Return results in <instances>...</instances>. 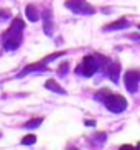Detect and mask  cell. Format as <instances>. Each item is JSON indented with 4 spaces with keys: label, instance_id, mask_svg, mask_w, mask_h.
I'll return each instance as SVG.
<instances>
[{
    "label": "cell",
    "instance_id": "obj_1",
    "mask_svg": "<svg viewBox=\"0 0 140 150\" xmlns=\"http://www.w3.org/2000/svg\"><path fill=\"white\" fill-rule=\"evenodd\" d=\"M23 28H25V22L22 18H13L10 28L2 35V45L7 51H13V50L20 48V45L23 41Z\"/></svg>",
    "mask_w": 140,
    "mask_h": 150
},
{
    "label": "cell",
    "instance_id": "obj_2",
    "mask_svg": "<svg viewBox=\"0 0 140 150\" xmlns=\"http://www.w3.org/2000/svg\"><path fill=\"white\" fill-rule=\"evenodd\" d=\"M107 58L101 56V54H88V56L83 58V61L76 68V73L84 78H91L92 74H96L97 71L104 66V63Z\"/></svg>",
    "mask_w": 140,
    "mask_h": 150
},
{
    "label": "cell",
    "instance_id": "obj_3",
    "mask_svg": "<svg viewBox=\"0 0 140 150\" xmlns=\"http://www.w3.org/2000/svg\"><path fill=\"white\" fill-rule=\"evenodd\" d=\"M101 99L104 101L105 107L110 110V112H114V114H120V112H124V110L127 109V99L124 96H120V94H112L110 91H107V89H102L101 93Z\"/></svg>",
    "mask_w": 140,
    "mask_h": 150
},
{
    "label": "cell",
    "instance_id": "obj_4",
    "mask_svg": "<svg viewBox=\"0 0 140 150\" xmlns=\"http://www.w3.org/2000/svg\"><path fill=\"white\" fill-rule=\"evenodd\" d=\"M64 5L71 12H74L78 15H94L96 8L89 4L88 0H66Z\"/></svg>",
    "mask_w": 140,
    "mask_h": 150
},
{
    "label": "cell",
    "instance_id": "obj_5",
    "mask_svg": "<svg viewBox=\"0 0 140 150\" xmlns=\"http://www.w3.org/2000/svg\"><path fill=\"white\" fill-rule=\"evenodd\" d=\"M139 81H140V74L139 71L135 69H129L125 74H124V84H125V89L129 93H137L139 89Z\"/></svg>",
    "mask_w": 140,
    "mask_h": 150
},
{
    "label": "cell",
    "instance_id": "obj_6",
    "mask_svg": "<svg viewBox=\"0 0 140 150\" xmlns=\"http://www.w3.org/2000/svg\"><path fill=\"white\" fill-rule=\"evenodd\" d=\"M129 27V22L127 18H119L115 22L109 23V25H105L104 27V31H114V30H124V28Z\"/></svg>",
    "mask_w": 140,
    "mask_h": 150
},
{
    "label": "cell",
    "instance_id": "obj_7",
    "mask_svg": "<svg viewBox=\"0 0 140 150\" xmlns=\"http://www.w3.org/2000/svg\"><path fill=\"white\" fill-rule=\"evenodd\" d=\"M25 15H26V18H28L30 22H38V20H40V10L36 8L35 5H31V4L26 7Z\"/></svg>",
    "mask_w": 140,
    "mask_h": 150
},
{
    "label": "cell",
    "instance_id": "obj_8",
    "mask_svg": "<svg viewBox=\"0 0 140 150\" xmlns=\"http://www.w3.org/2000/svg\"><path fill=\"white\" fill-rule=\"evenodd\" d=\"M45 88L49 89V91H53V93H58V94H66V89L61 88L59 84L56 83L54 79H48L46 83H45Z\"/></svg>",
    "mask_w": 140,
    "mask_h": 150
},
{
    "label": "cell",
    "instance_id": "obj_9",
    "mask_svg": "<svg viewBox=\"0 0 140 150\" xmlns=\"http://www.w3.org/2000/svg\"><path fill=\"white\" fill-rule=\"evenodd\" d=\"M45 66V59L43 61H40V63H35V64H30V66H26L25 69L22 71V73H18V78H22V76L28 74V73H31V71H40V69H43Z\"/></svg>",
    "mask_w": 140,
    "mask_h": 150
},
{
    "label": "cell",
    "instance_id": "obj_10",
    "mask_svg": "<svg viewBox=\"0 0 140 150\" xmlns=\"http://www.w3.org/2000/svg\"><path fill=\"white\" fill-rule=\"evenodd\" d=\"M45 33L48 36L53 35V22H51V12L49 10L45 12Z\"/></svg>",
    "mask_w": 140,
    "mask_h": 150
},
{
    "label": "cell",
    "instance_id": "obj_11",
    "mask_svg": "<svg viewBox=\"0 0 140 150\" xmlns=\"http://www.w3.org/2000/svg\"><path fill=\"white\" fill-rule=\"evenodd\" d=\"M41 122H43V119H41V117L31 119L30 122H26V124H25V129H35V127H38V125H41Z\"/></svg>",
    "mask_w": 140,
    "mask_h": 150
},
{
    "label": "cell",
    "instance_id": "obj_12",
    "mask_svg": "<svg viewBox=\"0 0 140 150\" xmlns=\"http://www.w3.org/2000/svg\"><path fill=\"white\" fill-rule=\"evenodd\" d=\"M36 142V135L35 134H30V135H25L22 139V144L23 145H31V144H35Z\"/></svg>",
    "mask_w": 140,
    "mask_h": 150
},
{
    "label": "cell",
    "instance_id": "obj_13",
    "mask_svg": "<svg viewBox=\"0 0 140 150\" xmlns=\"http://www.w3.org/2000/svg\"><path fill=\"white\" fill-rule=\"evenodd\" d=\"M66 71H68V63H64L63 66H59V74H66Z\"/></svg>",
    "mask_w": 140,
    "mask_h": 150
},
{
    "label": "cell",
    "instance_id": "obj_14",
    "mask_svg": "<svg viewBox=\"0 0 140 150\" xmlns=\"http://www.w3.org/2000/svg\"><path fill=\"white\" fill-rule=\"evenodd\" d=\"M94 124H96L94 120H86V125H94Z\"/></svg>",
    "mask_w": 140,
    "mask_h": 150
},
{
    "label": "cell",
    "instance_id": "obj_15",
    "mask_svg": "<svg viewBox=\"0 0 140 150\" xmlns=\"http://www.w3.org/2000/svg\"><path fill=\"white\" fill-rule=\"evenodd\" d=\"M139 149H140V142H139Z\"/></svg>",
    "mask_w": 140,
    "mask_h": 150
},
{
    "label": "cell",
    "instance_id": "obj_16",
    "mask_svg": "<svg viewBox=\"0 0 140 150\" xmlns=\"http://www.w3.org/2000/svg\"><path fill=\"white\" fill-rule=\"evenodd\" d=\"M139 28H140V25H139Z\"/></svg>",
    "mask_w": 140,
    "mask_h": 150
}]
</instances>
